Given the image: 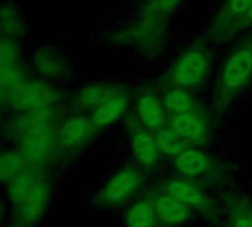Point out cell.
<instances>
[{"mask_svg":"<svg viewBox=\"0 0 252 227\" xmlns=\"http://www.w3.org/2000/svg\"><path fill=\"white\" fill-rule=\"evenodd\" d=\"M252 81V34L236 44L227 55L219 74L217 105H229Z\"/></svg>","mask_w":252,"mask_h":227,"instance_id":"cell-1","label":"cell"},{"mask_svg":"<svg viewBox=\"0 0 252 227\" xmlns=\"http://www.w3.org/2000/svg\"><path fill=\"white\" fill-rule=\"evenodd\" d=\"M213 64V56L205 43L198 41L186 47L173 62L168 81L173 87L193 89L205 81Z\"/></svg>","mask_w":252,"mask_h":227,"instance_id":"cell-2","label":"cell"},{"mask_svg":"<svg viewBox=\"0 0 252 227\" xmlns=\"http://www.w3.org/2000/svg\"><path fill=\"white\" fill-rule=\"evenodd\" d=\"M56 148H59V142L58 130H55L53 124L37 126L27 130L19 142V151L30 167L46 164L53 157Z\"/></svg>","mask_w":252,"mask_h":227,"instance_id":"cell-3","label":"cell"},{"mask_svg":"<svg viewBox=\"0 0 252 227\" xmlns=\"http://www.w3.org/2000/svg\"><path fill=\"white\" fill-rule=\"evenodd\" d=\"M140 183L142 176L137 168L130 165L121 167L105 182L97 194V201L108 207L120 205L137 192Z\"/></svg>","mask_w":252,"mask_h":227,"instance_id":"cell-4","label":"cell"},{"mask_svg":"<svg viewBox=\"0 0 252 227\" xmlns=\"http://www.w3.org/2000/svg\"><path fill=\"white\" fill-rule=\"evenodd\" d=\"M7 103L18 114L41 108H52L56 103V93L46 81H27L4 102V105Z\"/></svg>","mask_w":252,"mask_h":227,"instance_id":"cell-5","label":"cell"},{"mask_svg":"<svg viewBox=\"0 0 252 227\" xmlns=\"http://www.w3.org/2000/svg\"><path fill=\"white\" fill-rule=\"evenodd\" d=\"M52 196L50 185L46 179H40L34 188L28 192V195L16 205L18 220L22 226H32L41 220L44 213L47 211L49 202Z\"/></svg>","mask_w":252,"mask_h":227,"instance_id":"cell-6","label":"cell"},{"mask_svg":"<svg viewBox=\"0 0 252 227\" xmlns=\"http://www.w3.org/2000/svg\"><path fill=\"white\" fill-rule=\"evenodd\" d=\"M170 127L183 139L186 145H202L208 139V124L196 109L171 117Z\"/></svg>","mask_w":252,"mask_h":227,"instance_id":"cell-7","label":"cell"},{"mask_svg":"<svg viewBox=\"0 0 252 227\" xmlns=\"http://www.w3.org/2000/svg\"><path fill=\"white\" fill-rule=\"evenodd\" d=\"M130 146L133 158L140 167L149 168L158 162L161 152L157 143V136H154L152 131L143 127L142 124H136L134 127H131Z\"/></svg>","mask_w":252,"mask_h":227,"instance_id":"cell-8","label":"cell"},{"mask_svg":"<svg viewBox=\"0 0 252 227\" xmlns=\"http://www.w3.org/2000/svg\"><path fill=\"white\" fill-rule=\"evenodd\" d=\"M94 126L90 118L75 115L68 118L58 129V142L62 149H75L83 146L94 131Z\"/></svg>","mask_w":252,"mask_h":227,"instance_id":"cell-9","label":"cell"},{"mask_svg":"<svg viewBox=\"0 0 252 227\" xmlns=\"http://www.w3.org/2000/svg\"><path fill=\"white\" fill-rule=\"evenodd\" d=\"M252 6V0H224L216 18L211 22L208 35L213 38H226L232 25Z\"/></svg>","mask_w":252,"mask_h":227,"instance_id":"cell-10","label":"cell"},{"mask_svg":"<svg viewBox=\"0 0 252 227\" xmlns=\"http://www.w3.org/2000/svg\"><path fill=\"white\" fill-rule=\"evenodd\" d=\"M165 108L162 99L154 93H143L136 102V114L139 123L151 131H159L165 127Z\"/></svg>","mask_w":252,"mask_h":227,"instance_id":"cell-11","label":"cell"},{"mask_svg":"<svg viewBox=\"0 0 252 227\" xmlns=\"http://www.w3.org/2000/svg\"><path fill=\"white\" fill-rule=\"evenodd\" d=\"M127 108H128L127 95L123 92H118L111 99H108L103 105L96 108L92 112L90 120H92L96 130L106 129V127L114 126L115 123H118L126 115Z\"/></svg>","mask_w":252,"mask_h":227,"instance_id":"cell-12","label":"cell"},{"mask_svg":"<svg viewBox=\"0 0 252 227\" xmlns=\"http://www.w3.org/2000/svg\"><path fill=\"white\" fill-rule=\"evenodd\" d=\"M155 213L159 225L162 226H179L190 219V207L168 194L155 201Z\"/></svg>","mask_w":252,"mask_h":227,"instance_id":"cell-13","label":"cell"},{"mask_svg":"<svg viewBox=\"0 0 252 227\" xmlns=\"http://www.w3.org/2000/svg\"><path fill=\"white\" fill-rule=\"evenodd\" d=\"M211 167V158L201 149L186 148L174 158V168L185 177H198L205 174Z\"/></svg>","mask_w":252,"mask_h":227,"instance_id":"cell-14","label":"cell"},{"mask_svg":"<svg viewBox=\"0 0 252 227\" xmlns=\"http://www.w3.org/2000/svg\"><path fill=\"white\" fill-rule=\"evenodd\" d=\"M117 93L118 90L115 86L106 83H93L78 90V93L75 95V105L83 109H90L93 112L96 108L103 105Z\"/></svg>","mask_w":252,"mask_h":227,"instance_id":"cell-15","label":"cell"},{"mask_svg":"<svg viewBox=\"0 0 252 227\" xmlns=\"http://www.w3.org/2000/svg\"><path fill=\"white\" fill-rule=\"evenodd\" d=\"M34 68L44 78H61L66 71L63 58L53 49L44 47L34 55Z\"/></svg>","mask_w":252,"mask_h":227,"instance_id":"cell-16","label":"cell"},{"mask_svg":"<svg viewBox=\"0 0 252 227\" xmlns=\"http://www.w3.org/2000/svg\"><path fill=\"white\" fill-rule=\"evenodd\" d=\"M165 194L171 195L173 198L182 201L183 204L192 207H201L205 202L204 192L189 180L185 179H173L165 185Z\"/></svg>","mask_w":252,"mask_h":227,"instance_id":"cell-17","label":"cell"},{"mask_svg":"<svg viewBox=\"0 0 252 227\" xmlns=\"http://www.w3.org/2000/svg\"><path fill=\"white\" fill-rule=\"evenodd\" d=\"M41 179L32 167H25L16 177H13L9 183H6L7 199L15 207L28 195V192L34 188V185Z\"/></svg>","mask_w":252,"mask_h":227,"instance_id":"cell-18","label":"cell"},{"mask_svg":"<svg viewBox=\"0 0 252 227\" xmlns=\"http://www.w3.org/2000/svg\"><path fill=\"white\" fill-rule=\"evenodd\" d=\"M126 227H158V217L155 213V204L149 199H140L134 202L124 216Z\"/></svg>","mask_w":252,"mask_h":227,"instance_id":"cell-19","label":"cell"},{"mask_svg":"<svg viewBox=\"0 0 252 227\" xmlns=\"http://www.w3.org/2000/svg\"><path fill=\"white\" fill-rule=\"evenodd\" d=\"M164 108L171 117L182 115L195 109V99L186 89L173 87L162 97Z\"/></svg>","mask_w":252,"mask_h":227,"instance_id":"cell-20","label":"cell"},{"mask_svg":"<svg viewBox=\"0 0 252 227\" xmlns=\"http://www.w3.org/2000/svg\"><path fill=\"white\" fill-rule=\"evenodd\" d=\"M55 117V109L52 108H41V109H34L28 112L19 114V117L15 121V126L21 134H24L27 130L37 127V126H44V124H52Z\"/></svg>","mask_w":252,"mask_h":227,"instance_id":"cell-21","label":"cell"},{"mask_svg":"<svg viewBox=\"0 0 252 227\" xmlns=\"http://www.w3.org/2000/svg\"><path fill=\"white\" fill-rule=\"evenodd\" d=\"M155 136H157V143H158L161 155L176 158L186 149V143L171 127L161 129L159 131L155 133Z\"/></svg>","mask_w":252,"mask_h":227,"instance_id":"cell-22","label":"cell"},{"mask_svg":"<svg viewBox=\"0 0 252 227\" xmlns=\"http://www.w3.org/2000/svg\"><path fill=\"white\" fill-rule=\"evenodd\" d=\"M27 161L21 151H4L0 157V176L3 183H9L13 177H16L27 165Z\"/></svg>","mask_w":252,"mask_h":227,"instance_id":"cell-23","label":"cell"},{"mask_svg":"<svg viewBox=\"0 0 252 227\" xmlns=\"http://www.w3.org/2000/svg\"><path fill=\"white\" fill-rule=\"evenodd\" d=\"M182 0H148L146 3V13L149 19H161L173 13Z\"/></svg>","mask_w":252,"mask_h":227,"instance_id":"cell-24","label":"cell"},{"mask_svg":"<svg viewBox=\"0 0 252 227\" xmlns=\"http://www.w3.org/2000/svg\"><path fill=\"white\" fill-rule=\"evenodd\" d=\"M250 27H252V6L232 25V28L229 30V32H227L226 37H230L235 32H238L239 30H245V28H250Z\"/></svg>","mask_w":252,"mask_h":227,"instance_id":"cell-25","label":"cell"},{"mask_svg":"<svg viewBox=\"0 0 252 227\" xmlns=\"http://www.w3.org/2000/svg\"><path fill=\"white\" fill-rule=\"evenodd\" d=\"M236 227H252V217H239L236 220Z\"/></svg>","mask_w":252,"mask_h":227,"instance_id":"cell-26","label":"cell"}]
</instances>
